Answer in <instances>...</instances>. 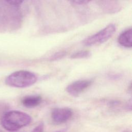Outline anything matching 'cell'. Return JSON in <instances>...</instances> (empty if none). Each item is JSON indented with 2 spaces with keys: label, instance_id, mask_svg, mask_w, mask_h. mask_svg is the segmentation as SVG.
I'll return each mask as SVG.
<instances>
[{
  "label": "cell",
  "instance_id": "1",
  "mask_svg": "<svg viewBox=\"0 0 132 132\" xmlns=\"http://www.w3.org/2000/svg\"><path fill=\"white\" fill-rule=\"evenodd\" d=\"M31 122V117L27 113L19 110L6 112L1 119V124L4 129L15 131L29 125Z\"/></svg>",
  "mask_w": 132,
  "mask_h": 132
},
{
  "label": "cell",
  "instance_id": "2",
  "mask_svg": "<svg viewBox=\"0 0 132 132\" xmlns=\"http://www.w3.org/2000/svg\"><path fill=\"white\" fill-rule=\"evenodd\" d=\"M37 80L34 73L26 70H19L9 74L5 79L7 85L15 88H26L32 86Z\"/></svg>",
  "mask_w": 132,
  "mask_h": 132
},
{
  "label": "cell",
  "instance_id": "3",
  "mask_svg": "<svg viewBox=\"0 0 132 132\" xmlns=\"http://www.w3.org/2000/svg\"><path fill=\"white\" fill-rule=\"evenodd\" d=\"M116 27L114 24H110L97 33L90 36L82 41V44L87 46L100 44L106 42L114 34Z\"/></svg>",
  "mask_w": 132,
  "mask_h": 132
},
{
  "label": "cell",
  "instance_id": "4",
  "mask_svg": "<svg viewBox=\"0 0 132 132\" xmlns=\"http://www.w3.org/2000/svg\"><path fill=\"white\" fill-rule=\"evenodd\" d=\"M92 82L93 80L91 79L77 80L69 85L66 88V91L69 94L77 96L87 89Z\"/></svg>",
  "mask_w": 132,
  "mask_h": 132
},
{
  "label": "cell",
  "instance_id": "5",
  "mask_svg": "<svg viewBox=\"0 0 132 132\" xmlns=\"http://www.w3.org/2000/svg\"><path fill=\"white\" fill-rule=\"evenodd\" d=\"M72 114L73 111L69 108H55L52 111L51 117L55 123L60 124L67 122Z\"/></svg>",
  "mask_w": 132,
  "mask_h": 132
},
{
  "label": "cell",
  "instance_id": "6",
  "mask_svg": "<svg viewBox=\"0 0 132 132\" xmlns=\"http://www.w3.org/2000/svg\"><path fill=\"white\" fill-rule=\"evenodd\" d=\"M118 43L123 47H131L132 46V29L129 28L123 31L119 36Z\"/></svg>",
  "mask_w": 132,
  "mask_h": 132
},
{
  "label": "cell",
  "instance_id": "7",
  "mask_svg": "<svg viewBox=\"0 0 132 132\" xmlns=\"http://www.w3.org/2000/svg\"><path fill=\"white\" fill-rule=\"evenodd\" d=\"M42 97L40 95H31L25 97L22 101V104L27 108L35 107L41 104Z\"/></svg>",
  "mask_w": 132,
  "mask_h": 132
},
{
  "label": "cell",
  "instance_id": "8",
  "mask_svg": "<svg viewBox=\"0 0 132 132\" xmlns=\"http://www.w3.org/2000/svg\"><path fill=\"white\" fill-rule=\"evenodd\" d=\"M91 56V53L89 51L87 50L80 51L77 52L71 56L72 59H82L86 58Z\"/></svg>",
  "mask_w": 132,
  "mask_h": 132
},
{
  "label": "cell",
  "instance_id": "9",
  "mask_svg": "<svg viewBox=\"0 0 132 132\" xmlns=\"http://www.w3.org/2000/svg\"><path fill=\"white\" fill-rule=\"evenodd\" d=\"M66 53L64 52H60L59 53H57L53 56H52L51 58V60H56L57 59H59L65 55Z\"/></svg>",
  "mask_w": 132,
  "mask_h": 132
},
{
  "label": "cell",
  "instance_id": "10",
  "mask_svg": "<svg viewBox=\"0 0 132 132\" xmlns=\"http://www.w3.org/2000/svg\"><path fill=\"white\" fill-rule=\"evenodd\" d=\"M9 4L12 6H18L21 5L24 0H4Z\"/></svg>",
  "mask_w": 132,
  "mask_h": 132
},
{
  "label": "cell",
  "instance_id": "11",
  "mask_svg": "<svg viewBox=\"0 0 132 132\" xmlns=\"http://www.w3.org/2000/svg\"><path fill=\"white\" fill-rule=\"evenodd\" d=\"M70 2H71L73 3L77 4V5H84L89 3L92 0H69Z\"/></svg>",
  "mask_w": 132,
  "mask_h": 132
},
{
  "label": "cell",
  "instance_id": "12",
  "mask_svg": "<svg viewBox=\"0 0 132 132\" xmlns=\"http://www.w3.org/2000/svg\"><path fill=\"white\" fill-rule=\"evenodd\" d=\"M44 130V124L43 123H40L31 132H43Z\"/></svg>",
  "mask_w": 132,
  "mask_h": 132
},
{
  "label": "cell",
  "instance_id": "13",
  "mask_svg": "<svg viewBox=\"0 0 132 132\" xmlns=\"http://www.w3.org/2000/svg\"><path fill=\"white\" fill-rule=\"evenodd\" d=\"M1 108H2V106H1V105L0 104V111H1Z\"/></svg>",
  "mask_w": 132,
  "mask_h": 132
},
{
  "label": "cell",
  "instance_id": "14",
  "mask_svg": "<svg viewBox=\"0 0 132 132\" xmlns=\"http://www.w3.org/2000/svg\"><path fill=\"white\" fill-rule=\"evenodd\" d=\"M56 132H62V131H57Z\"/></svg>",
  "mask_w": 132,
  "mask_h": 132
},
{
  "label": "cell",
  "instance_id": "15",
  "mask_svg": "<svg viewBox=\"0 0 132 132\" xmlns=\"http://www.w3.org/2000/svg\"><path fill=\"white\" fill-rule=\"evenodd\" d=\"M125 132H127V131H125Z\"/></svg>",
  "mask_w": 132,
  "mask_h": 132
}]
</instances>
